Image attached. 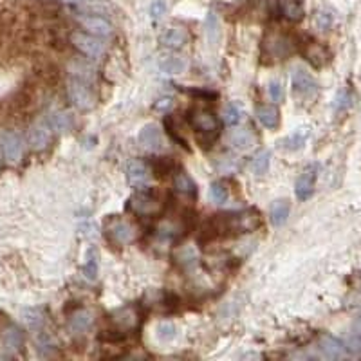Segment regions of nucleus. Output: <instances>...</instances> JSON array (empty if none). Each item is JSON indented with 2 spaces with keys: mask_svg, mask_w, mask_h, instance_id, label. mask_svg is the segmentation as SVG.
Listing matches in <instances>:
<instances>
[{
  "mask_svg": "<svg viewBox=\"0 0 361 361\" xmlns=\"http://www.w3.org/2000/svg\"><path fill=\"white\" fill-rule=\"evenodd\" d=\"M71 44L75 45L79 53H84L90 58H99L105 53V44L101 40L96 38L95 35H89V33H82V31H75L71 35Z\"/></svg>",
  "mask_w": 361,
  "mask_h": 361,
  "instance_id": "nucleus-1",
  "label": "nucleus"
},
{
  "mask_svg": "<svg viewBox=\"0 0 361 361\" xmlns=\"http://www.w3.org/2000/svg\"><path fill=\"white\" fill-rule=\"evenodd\" d=\"M67 95H69L71 101H73L79 110H90L96 103L92 90H90L82 79H71L69 85H67Z\"/></svg>",
  "mask_w": 361,
  "mask_h": 361,
  "instance_id": "nucleus-2",
  "label": "nucleus"
},
{
  "mask_svg": "<svg viewBox=\"0 0 361 361\" xmlns=\"http://www.w3.org/2000/svg\"><path fill=\"white\" fill-rule=\"evenodd\" d=\"M0 152L10 163H16L22 158L24 152V143L18 134L13 130H2L0 132Z\"/></svg>",
  "mask_w": 361,
  "mask_h": 361,
  "instance_id": "nucleus-3",
  "label": "nucleus"
},
{
  "mask_svg": "<svg viewBox=\"0 0 361 361\" xmlns=\"http://www.w3.org/2000/svg\"><path fill=\"white\" fill-rule=\"evenodd\" d=\"M190 121H192V127L195 130H199L201 134H206L210 138H215L221 130V121L212 110L206 109H199L195 110L192 116H190Z\"/></svg>",
  "mask_w": 361,
  "mask_h": 361,
  "instance_id": "nucleus-4",
  "label": "nucleus"
},
{
  "mask_svg": "<svg viewBox=\"0 0 361 361\" xmlns=\"http://www.w3.org/2000/svg\"><path fill=\"white\" fill-rule=\"evenodd\" d=\"M138 143L147 152H159V150L164 149L163 134H161L159 127H155L152 123L145 125L143 129L139 130Z\"/></svg>",
  "mask_w": 361,
  "mask_h": 361,
  "instance_id": "nucleus-5",
  "label": "nucleus"
},
{
  "mask_svg": "<svg viewBox=\"0 0 361 361\" xmlns=\"http://www.w3.org/2000/svg\"><path fill=\"white\" fill-rule=\"evenodd\" d=\"M78 24L84 27L89 35L95 36H110L112 35V25H110L109 20H105L103 16L96 15H78L76 16Z\"/></svg>",
  "mask_w": 361,
  "mask_h": 361,
  "instance_id": "nucleus-6",
  "label": "nucleus"
},
{
  "mask_svg": "<svg viewBox=\"0 0 361 361\" xmlns=\"http://www.w3.org/2000/svg\"><path fill=\"white\" fill-rule=\"evenodd\" d=\"M107 235H109V240H112V242L118 244V246H127V244L134 242L136 229H134V226H130L129 223L114 219V221H110V224L107 226Z\"/></svg>",
  "mask_w": 361,
  "mask_h": 361,
  "instance_id": "nucleus-7",
  "label": "nucleus"
},
{
  "mask_svg": "<svg viewBox=\"0 0 361 361\" xmlns=\"http://www.w3.org/2000/svg\"><path fill=\"white\" fill-rule=\"evenodd\" d=\"M130 210L139 215H158L163 210V203L150 193H138L130 199Z\"/></svg>",
  "mask_w": 361,
  "mask_h": 361,
  "instance_id": "nucleus-8",
  "label": "nucleus"
},
{
  "mask_svg": "<svg viewBox=\"0 0 361 361\" xmlns=\"http://www.w3.org/2000/svg\"><path fill=\"white\" fill-rule=\"evenodd\" d=\"M127 179H129V183L132 184L134 188H143L147 184L150 183V179H152V172L143 161H130L129 166H127Z\"/></svg>",
  "mask_w": 361,
  "mask_h": 361,
  "instance_id": "nucleus-9",
  "label": "nucleus"
},
{
  "mask_svg": "<svg viewBox=\"0 0 361 361\" xmlns=\"http://www.w3.org/2000/svg\"><path fill=\"white\" fill-rule=\"evenodd\" d=\"M292 89L300 96H311L316 92L318 85L309 73L302 67L292 71Z\"/></svg>",
  "mask_w": 361,
  "mask_h": 361,
  "instance_id": "nucleus-10",
  "label": "nucleus"
},
{
  "mask_svg": "<svg viewBox=\"0 0 361 361\" xmlns=\"http://www.w3.org/2000/svg\"><path fill=\"white\" fill-rule=\"evenodd\" d=\"M316 175H318V166H309L306 172H302V175L298 177L297 181V197L300 201H307V199L312 195V190H314V183H316Z\"/></svg>",
  "mask_w": 361,
  "mask_h": 361,
  "instance_id": "nucleus-11",
  "label": "nucleus"
},
{
  "mask_svg": "<svg viewBox=\"0 0 361 361\" xmlns=\"http://www.w3.org/2000/svg\"><path fill=\"white\" fill-rule=\"evenodd\" d=\"M49 123H35L29 130V145L33 150H44L51 141Z\"/></svg>",
  "mask_w": 361,
  "mask_h": 361,
  "instance_id": "nucleus-12",
  "label": "nucleus"
},
{
  "mask_svg": "<svg viewBox=\"0 0 361 361\" xmlns=\"http://www.w3.org/2000/svg\"><path fill=\"white\" fill-rule=\"evenodd\" d=\"M320 351L329 360H342L347 356V347L334 336H323L320 342Z\"/></svg>",
  "mask_w": 361,
  "mask_h": 361,
  "instance_id": "nucleus-13",
  "label": "nucleus"
},
{
  "mask_svg": "<svg viewBox=\"0 0 361 361\" xmlns=\"http://www.w3.org/2000/svg\"><path fill=\"white\" fill-rule=\"evenodd\" d=\"M188 42V33L183 27H170L161 35V44L169 49H181Z\"/></svg>",
  "mask_w": 361,
  "mask_h": 361,
  "instance_id": "nucleus-14",
  "label": "nucleus"
},
{
  "mask_svg": "<svg viewBox=\"0 0 361 361\" xmlns=\"http://www.w3.org/2000/svg\"><path fill=\"white\" fill-rule=\"evenodd\" d=\"M159 69L163 71L164 75H181L188 69V62H186V58L177 55L163 56L159 60Z\"/></svg>",
  "mask_w": 361,
  "mask_h": 361,
  "instance_id": "nucleus-15",
  "label": "nucleus"
},
{
  "mask_svg": "<svg viewBox=\"0 0 361 361\" xmlns=\"http://www.w3.org/2000/svg\"><path fill=\"white\" fill-rule=\"evenodd\" d=\"M303 56L307 58V62H311L314 67H323L329 60V53L323 45L316 44V42H309L303 47Z\"/></svg>",
  "mask_w": 361,
  "mask_h": 361,
  "instance_id": "nucleus-16",
  "label": "nucleus"
},
{
  "mask_svg": "<svg viewBox=\"0 0 361 361\" xmlns=\"http://www.w3.org/2000/svg\"><path fill=\"white\" fill-rule=\"evenodd\" d=\"M257 118L269 130L277 129L278 123H280V112H278L275 105H260V107H257Z\"/></svg>",
  "mask_w": 361,
  "mask_h": 361,
  "instance_id": "nucleus-17",
  "label": "nucleus"
},
{
  "mask_svg": "<svg viewBox=\"0 0 361 361\" xmlns=\"http://www.w3.org/2000/svg\"><path fill=\"white\" fill-rule=\"evenodd\" d=\"M229 145L237 150H249L255 145V136L246 129L235 130L229 134Z\"/></svg>",
  "mask_w": 361,
  "mask_h": 361,
  "instance_id": "nucleus-18",
  "label": "nucleus"
},
{
  "mask_svg": "<svg viewBox=\"0 0 361 361\" xmlns=\"http://www.w3.org/2000/svg\"><path fill=\"white\" fill-rule=\"evenodd\" d=\"M49 127L56 134L69 132L73 129V116L69 112H55L49 118Z\"/></svg>",
  "mask_w": 361,
  "mask_h": 361,
  "instance_id": "nucleus-19",
  "label": "nucleus"
},
{
  "mask_svg": "<svg viewBox=\"0 0 361 361\" xmlns=\"http://www.w3.org/2000/svg\"><path fill=\"white\" fill-rule=\"evenodd\" d=\"M289 210H291V206H289L287 201H284V199L275 201L271 204V223L275 226H282L287 221V217H289Z\"/></svg>",
  "mask_w": 361,
  "mask_h": 361,
  "instance_id": "nucleus-20",
  "label": "nucleus"
},
{
  "mask_svg": "<svg viewBox=\"0 0 361 361\" xmlns=\"http://www.w3.org/2000/svg\"><path fill=\"white\" fill-rule=\"evenodd\" d=\"M282 13L287 20L291 22H298L303 16V5L302 0H284L282 2Z\"/></svg>",
  "mask_w": 361,
  "mask_h": 361,
  "instance_id": "nucleus-21",
  "label": "nucleus"
},
{
  "mask_svg": "<svg viewBox=\"0 0 361 361\" xmlns=\"http://www.w3.org/2000/svg\"><path fill=\"white\" fill-rule=\"evenodd\" d=\"M347 351L361 354V314L356 318V322L352 323L351 334L347 338Z\"/></svg>",
  "mask_w": 361,
  "mask_h": 361,
  "instance_id": "nucleus-22",
  "label": "nucleus"
},
{
  "mask_svg": "<svg viewBox=\"0 0 361 361\" xmlns=\"http://www.w3.org/2000/svg\"><path fill=\"white\" fill-rule=\"evenodd\" d=\"M269 163H271V153L269 150H260V152L255 153V158L251 159V172L255 175H264L269 169Z\"/></svg>",
  "mask_w": 361,
  "mask_h": 361,
  "instance_id": "nucleus-23",
  "label": "nucleus"
},
{
  "mask_svg": "<svg viewBox=\"0 0 361 361\" xmlns=\"http://www.w3.org/2000/svg\"><path fill=\"white\" fill-rule=\"evenodd\" d=\"M90 325H92V314L87 311H79L76 312L75 316L71 318V331L73 332H85L89 331Z\"/></svg>",
  "mask_w": 361,
  "mask_h": 361,
  "instance_id": "nucleus-24",
  "label": "nucleus"
},
{
  "mask_svg": "<svg viewBox=\"0 0 361 361\" xmlns=\"http://www.w3.org/2000/svg\"><path fill=\"white\" fill-rule=\"evenodd\" d=\"M267 47H269V53L273 56H286L291 53V42L284 38V36H273V38H269Z\"/></svg>",
  "mask_w": 361,
  "mask_h": 361,
  "instance_id": "nucleus-25",
  "label": "nucleus"
},
{
  "mask_svg": "<svg viewBox=\"0 0 361 361\" xmlns=\"http://www.w3.org/2000/svg\"><path fill=\"white\" fill-rule=\"evenodd\" d=\"M175 188L183 193V195H190V197H195V195H197V186H195V183L192 181V177L186 175L184 172L175 175Z\"/></svg>",
  "mask_w": 361,
  "mask_h": 361,
  "instance_id": "nucleus-26",
  "label": "nucleus"
},
{
  "mask_svg": "<svg viewBox=\"0 0 361 361\" xmlns=\"http://www.w3.org/2000/svg\"><path fill=\"white\" fill-rule=\"evenodd\" d=\"M84 275L87 280H95L98 275V251L95 247H90L87 251V262L84 266Z\"/></svg>",
  "mask_w": 361,
  "mask_h": 361,
  "instance_id": "nucleus-27",
  "label": "nucleus"
},
{
  "mask_svg": "<svg viewBox=\"0 0 361 361\" xmlns=\"http://www.w3.org/2000/svg\"><path fill=\"white\" fill-rule=\"evenodd\" d=\"M307 136H309V132H307L306 129H300V130H297L295 134H291V136H289V138H287L282 145L289 150L302 149L303 143L307 141Z\"/></svg>",
  "mask_w": 361,
  "mask_h": 361,
  "instance_id": "nucleus-28",
  "label": "nucleus"
},
{
  "mask_svg": "<svg viewBox=\"0 0 361 361\" xmlns=\"http://www.w3.org/2000/svg\"><path fill=\"white\" fill-rule=\"evenodd\" d=\"M114 322H118L123 329H132V327L138 323V316H136V312H134L132 309H119V311L116 312Z\"/></svg>",
  "mask_w": 361,
  "mask_h": 361,
  "instance_id": "nucleus-29",
  "label": "nucleus"
},
{
  "mask_svg": "<svg viewBox=\"0 0 361 361\" xmlns=\"http://www.w3.org/2000/svg\"><path fill=\"white\" fill-rule=\"evenodd\" d=\"M210 197H212V201L215 204H226V201L229 197L228 186L223 183H213L210 186Z\"/></svg>",
  "mask_w": 361,
  "mask_h": 361,
  "instance_id": "nucleus-30",
  "label": "nucleus"
},
{
  "mask_svg": "<svg viewBox=\"0 0 361 361\" xmlns=\"http://www.w3.org/2000/svg\"><path fill=\"white\" fill-rule=\"evenodd\" d=\"M206 33H208L210 44H217L219 38H221V25H219V20L215 16V13H210L208 20H206Z\"/></svg>",
  "mask_w": 361,
  "mask_h": 361,
  "instance_id": "nucleus-31",
  "label": "nucleus"
},
{
  "mask_svg": "<svg viewBox=\"0 0 361 361\" xmlns=\"http://www.w3.org/2000/svg\"><path fill=\"white\" fill-rule=\"evenodd\" d=\"M240 119H242V110L238 109V105L237 103L226 105V109H224V123L233 127V125L240 123Z\"/></svg>",
  "mask_w": 361,
  "mask_h": 361,
  "instance_id": "nucleus-32",
  "label": "nucleus"
},
{
  "mask_svg": "<svg viewBox=\"0 0 361 361\" xmlns=\"http://www.w3.org/2000/svg\"><path fill=\"white\" fill-rule=\"evenodd\" d=\"M4 343L8 345V349H11V351H18L20 347H22V343H24L22 332H20L18 329H15V327L10 329V331L4 334Z\"/></svg>",
  "mask_w": 361,
  "mask_h": 361,
  "instance_id": "nucleus-33",
  "label": "nucleus"
},
{
  "mask_svg": "<svg viewBox=\"0 0 361 361\" xmlns=\"http://www.w3.org/2000/svg\"><path fill=\"white\" fill-rule=\"evenodd\" d=\"M351 101H352V96L351 92L347 89L340 90L336 96V99H334V103H332V107H334V110L336 112H342V110H347L349 107H351Z\"/></svg>",
  "mask_w": 361,
  "mask_h": 361,
  "instance_id": "nucleus-34",
  "label": "nucleus"
},
{
  "mask_svg": "<svg viewBox=\"0 0 361 361\" xmlns=\"http://www.w3.org/2000/svg\"><path fill=\"white\" fill-rule=\"evenodd\" d=\"M215 166H217V170L221 173H232L237 170V161L233 158H219Z\"/></svg>",
  "mask_w": 361,
  "mask_h": 361,
  "instance_id": "nucleus-35",
  "label": "nucleus"
},
{
  "mask_svg": "<svg viewBox=\"0 0 361 361\" xmlns=\"http://www.w3.org/2000/svg\"><path fill=\"white\" fill-rule=\"evenodd\" d=\"M24 316H25V322H27V325L29 327H40L44 323L42 312H40L38 309H27V311L24 312Z\"/></svg>",
  "mask_w": 361,
  "mask_h": 361,
  "instance_id": "nucleus-36",
  "label": "nucleus"
},
{
  "mask_svg": "<svg viewBox=\"0 0 361 361\" xmlns=\"http://www.w3.org/2000/svg\"><path fill=\"white\" fill-rule=\"evenodd\" d=\"M267 92H269V98H271L275 103H280L284 99V87L278 84V82H273V84L269 85Z\"/></svg>",
  "mask_w": 361,
  "mask_h": 361,
  "instance_id": "nucleus-37",
  "label": "nucleus"
},
{
  "mask_svg": "<svg viewBox=\"0 0 361 361\" xmlns=\"http://www.w3.org/2000/svg\"><path fill=\"white\" fill-rule=\"evenodd\" d=\"M316 25H318V29H322V31L331 29V25H332V15H331V13L320 11V13L316 15Z\"/></svg>",
  "mask_w": 361,
  "mask_h": 361,
  "instance_id": "nucleus-38",
  "label": "nucleus"
},
{
  "mask_svg": "<svg viewBox=\"0 0 361 361\" xmlns=\"http://www.w3.org/2000/svg\"><path fill=\"white\" fill-rule=\"evenodd\" d=\"M173 332H175V329H173L172 323H161V325L158 327V336L161 338V340H166V338H173Z\"/></svg>",
  "mask_w": 361,
  "mask_h": 361,
  "instance_id": "nucleus-39",
  "label": "nucleus"
},
{
  "mask_svg": "<svg viewBox=\"0 0 361 361\" xmlns=\"http://www.w3.org/2000/svg\"><path fill=\"white\" fill-rule=\"evenodd\" d=\"M150 13H152V18L153 20L161 18V16H163V13H164V2H161V0H158V2H153Z\"/></svg>",
  "mask_w": 361,
  "mask_h": 361,
  "instance_id": "nucleus-40",
  "label": "nucleus"
},
{
  "mask_svg": "<svg viewBox=\"0 0 361 361\" xmlns=\"http://www.w3.org/2000/svg\"><path fill=\"white\" fill-rule=\"evenodd\" d=\"M58 2H64V4H82V2H87V0H58Z\"/></svg>",
  "mask_w": 361,
  "mask_h": 361,
  "instance_id": "nucleus-41",
  "label": "nucleus"
}]
</instances>
